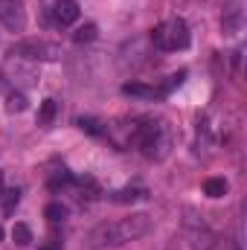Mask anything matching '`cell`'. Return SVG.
I'll use <instances>...</instances> for the list:
<instances>
[{"label":"cell","mask_w":247,"mask_h":250,"mask_svg":"<svg viewBox=\"0 0 247 250\" xmlns=\"http://www.w3.org/2000/svg\"><path fill=\"white\" fill-rule=\"evenodd\" d=\"M154 227V218L148 212H131L125 218H114L105 221L99 227L90 230L87 236V250H111V248H123L131 242H140L143 236H148Z\"/></svg>","instance_id":"obj_1"},{"label":"cell","mask_w":247,"mask_h":250,"mask_svg":"<svg viewBox=\"0 0 247 250\" xmlns=\"http://www.w3.org/2000/svg\"><path fill=\"white\" fill-rule=\"evenodd\" d=\"M128 143L134 148H140L145 157L151 160H163L169 154V146H172V131L163 120H154V117H137L128 123Z\"/></svg>","instance_id":"obj_2"},{"label":"cell","mask_w":247,"mask_h":250,"mask_svg":"<svg viewBox=\"0 0 247 250\" xmlns=\"http://www.w3.org/2000/svg\"><path fill=\"white\" fill-rule=\"evenodd\" d=\"M151 44L154 50L160 53H181L189 50L192 44V32H189V23L184 18H166L163 23H157L151 29Z\"/></svg>","instance_id":"obj_3"},{"label":"cell","mask_w":247,"mask_h":250,"mask_svg":"<svg viewBox=\"0 0 247 250\" xmlns=\"http://www.w3.org/2000/svg\"><path fill=\"white\" fill-rule=\"evenodd\" d=\"M9 56L15 59H23V62H38V64H47V62H59L64 53H62V44L56 41H44V38H23L18 41Z\"/></svg>","instance_id":"obj_4"},{"label":"cell","mask_w":247,"mask_h":250,"mask_svg":"<svg viewBox=\"0 0 247 250\" xmlns=\"http://www.w3.org/2000/svg\"><path fill=\"white\" fill-rule=\"evenodd\" d=\"M0 26L6 32L26 29V3L23 0H0Z\"/></svg>","instance_id":"obj_5"},{"label":"cell","mask_w":247,"mask_h":250,"mask_svg":"<svg viewBox=\"0 0 247 250\" xmlns=\"http://www.w3.org/2000/svg\"><path fill=\"white\" fill-rule=\"evenodd\" d=\"M50 21L56 26H73L79 21V3L76 0H56L50 6Z\"/></svg>","instance_id":"obj_6"},{"label":"cell","mask_w":247,"mask_h":250,"mask_svg":"<svg viewBox=\"0 0 247 250\" xmlns=\"http://www.w3.org/2000/svg\"><path fill=\"white\" fill-rule=\"evenodd\" d=\"M221 26H224L227 35H239V32H242V26H245V9H242V0H236L230 9H224Z\"/></svg>","instance_id":"obj_7"},{"label":"cell","mask_w":247,"mask_h":250,"mask_svg":"<svg viewBox=\"0 0 247 250\" xmlns=\"http://www.w3.org/2000/svg\"><path fill=\"white\" fill-rule=\"evenodd\" d=\"M143 198H148V192L143 187H125V189H117V192L108 195L111 204H134V201H143Z\"/></svg>","instance_id":"obj_8"},{"label":"cell","mask_w":247,"mask_h":250,"mask_svg":"<svg viewBox=\"0 0 247 250\" xmlns=\"http://www.w3.org/2000/svg\"><path fill=\"white\" fill-rule=\"evenodd\" d=\"M123 93L125 96H137V99H157V87H148V84H140V82H128L123 84Z\"/></svg>","instance_id":"obj_9"},{"label":"cell","mask_w":247,"mask_h":250,"mask_svg":"<svg viewBox=\"0 0 247 250\" xmlns=\"http://www.w3.org/2000/svg\"><path fill=\"white\" fill-rule=\"evenodd\" d=\"M204 195L206 198H224L227 195V181L224 178H206L204 181Z\"/></svg>","instance_id":"obj_10"},{"label":"cell","mask_w":247,"mask_h":250,"mask_svg":"<svg viewBox=\"0 0 247 250\" xmlns=\"http://www.w3.org/2000/svg\"><path fill=\"white\" fill-rule=\"evenodd\" d=\"M29 108V102H26V96L21 93V90H12L9 96H6V111L9 114H23Z\"/></svg>","instance_id":"obj_11"},{"label":"cell","mask_w":247,"mask_h":250,"mask_svg":"<svg viewBox=\"0 0 247 250\" xmlns=\"http://www.w3.org/2000/svg\"><path fill=\"white\" fill-rule=\"evenodd\" d=\"M76 125H79L84 134H90V137H102V134H105L102 123H99V120H93V117H79V120H76Z\"/></svg>","instance_id":"obj_12"},{"label":"cell","mask_w":247,"mask_h":250,"mask_svg":"<svg viewBox=\"0 0 247 250\" xmlns=\"http://www.w3.org/2000/svg\"><path fill=\"white\" fill-rule=\"evenodd\" d=\"M56 111H59L56 99H44V102H41V111H38V123H41V125H50L53 120H56Z\"/></svg>","instance_id":"obj_13"},{"label":"cell","mask_w":247,"mask_h":250,"mask_svg":"<svg viewBox=\"0 0 247 250\" xmlns=\"http://www.w3.org/2000/svg\"><path fill=\"white\" fill-rule=\"evenodd\" d=\"M12 239H15L18 248H26V245L32 242V230H29L26 224H15V227H12Z\"/></svg>","instance_id":"obj_14"},{"label":"cell","mask_w":247,"mask_h":250,"mask_svg":"<svg viewBox=\"0 0 247 250\" xmlns=\"http://www.w3.org/2000/svg\"><path fill=\"white\" fill-rule=\"evenodd\" d=\"M184 79H186V70H181V73H172V76L166 79V84H163V87H157V93H160V96L172 93L175 87H181V84H184Z\"/></svg>","instance_id":"obj_15"},{"label":"cell","mask_w":247,"mask_h":250,"mask_svg":"<svg viewBox=\"0 0 247 250\" xmlns=\"http://www.w3.org/2000/svg\"><path fill=\"white\" fill-rule=\"evenodd\" d=\"M93 38H96V23H84V26H79V32L73 35L76 44H90Z\"/></svg>","instance_id":"obj_16"},{"label":"cell","mask_w":247,"mask_h":250,"mask_svg":"<svg viewBox=\"0 0 247 250\" xmlns=\"http://www.w3.org/2000/svg\"><path fill=\"white\" fill-rule=\"evenodd\" d=\"M44 215H47V221H53V224H59L64 221V215H67V209H64L59 201H53V204H47V209H44Z\"/></svg>","instance_id":"obj_17"},{"label":"cell","mask_w":247,"mask_h":250,"mask_svg":"<svg viewBox=\"0 0 247 250\" xmlns=\"http://www.w3.org/2000/svg\"><path fill=\"white\" fill-rule=\"evenodd\" d=\"M0 198H3V212H12V209L18 207V201H21V189H18V187H15V189H6Z\"/></svg>","instance_id":"obj_18"},{"label":"cell","mask_w":247,"mask_h":250,"mask_svg":"<svg viewBox=\"0 0 247 250\" xmlns=\"http://www.w3.org/2000/svg\"><path fill=\"white\" fill-rule=\"evenodd\" d=\"M212 250H242V242H230V239H215Z\"/></svg>","instance_id":"obj_19"},{"label":"cell","mask_w":247,"mask_h":250,"mask_svg":"<svg viewBox=\"0 0 247 250\" xmlns=\"http://www.w3.org/2000/svg\"><path fill=\"white\" fill-rule=\"evenodd\" d=\"M41 250H64V245H62V242H56V239H53L50 245H44Z\"/></svg>","instance_id":"obj_20"},{"label":"cell","mask_w":247,"mask_h":250,"mask_svg":"<svg viewBox=\"0 0 247 250\" xmlns=\"http://www.w3.org/2000/svg\"><path fill=\"white\" fill-rule=\"evenodd\" d=\"M6 192V181H3V172H0V195Z\"/></svg>","instance_id":"obj_21"},{"label":"cell","mask_w":247,"mask_h":250,"mask_svg":"<svg viewBox=\"0 0 247 250\" xmlns=\"http://www.w3.org/2000/svg\"><path fill=\"white\" fill-rule=\"evenodd\" d=\"M0 87H3V73H0Z\"/></svg>","instance_id":"obj_22"},{"label":"cell","mask_w":247,"mask_h":250,"mask_svg":"<svg viewBox=\"0 0 247 250\" xmlns=\"http://www.w3.org/2000/svg\"><path fill=\"white\" fill-rule=\"evenodd\" d=\"M0 239H3V227H0Z\"/></svg>","instance_id":"obj_23"}]
</instances>
